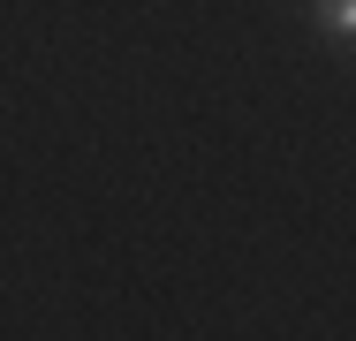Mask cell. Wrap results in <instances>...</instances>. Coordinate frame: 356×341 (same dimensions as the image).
<instances>
[{
  "instance_id": "cell-1",
  "label": "cell",
  "mask_w": 356,
  "mask_h": 341,
  "mask_svg": "<svg viewBox=\"0 0 356 341\" xmlns=\"http://www.w3.org/2000/svg\"><path fill=\"white\" fill-rule=\"evenodd\" d=\"M311 23H318L334 46H349L356 38V0H311Z\"/></svg>"
}]
</instances>
